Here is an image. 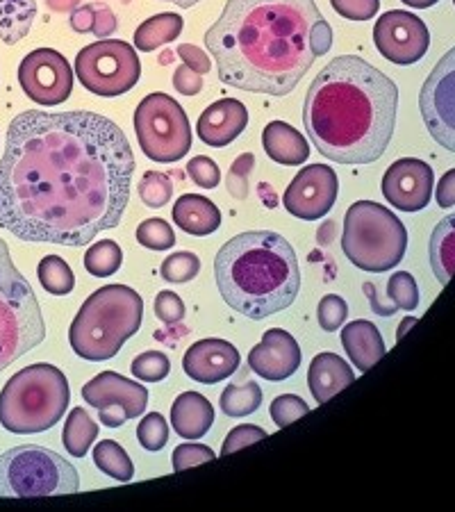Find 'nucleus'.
<instances>
[{
    "instance_id": "1",
    "label": "nucleus",
    "mask_w": 455,
    "mask_h": 512,
    "mask_svg": "<svg viewBox=\"0 0 455 512\" xmlns=\"http://www.w3.org/2000/svg\"><path fill=\"white\" fill-rule=\"evenodd\" d=\"M132 176L126 132L103 114L23 112L0 158V228L78 249L121 224Z\"/></svg>"
},
{
    "instance_id": "2",
    "label": "nucleus",
    "mask_w": 455,
    "mask_h": 512,
    "mask_svg": "<svg viewBox=\"0 0 455 512\" xmlns=\"http://www.w3.org/2000/svg\"><path fill=\"white\" fill-rule=\"evenodd\" d=\"M205 46L223 85L287 96L333 48V28L314 0H228Z\"/></svg>"
},
{
    "instance_id": "3",
    "label": "nucleus",
    "mask_w": 455,
    "mask_h": 512,
    "mask_svg": "<svg viewBox=\"0 0 455 512\" xmlns=\"http://www.w3.org/2000/svg\"><path fill=\"white\" fill-rule=\"evenodd\" d=\"M399 110L396 82L362 60H330L305 94L303 126L312 146L337 164H371L390 146Z\"/></svg>"
},
{
    "instance_id": "4",
    "label": "nucleus",
    "mask_w": 455,
    "mask_h": 512,
    "mask_svg": "<svg viewBox=\"0 0 455 512\" xmlns=\"http://www.w3.org/2000/svg\"><path fill=\"white\" fill-rule=\"evenodd\" d=\"M214 278L223 301L253 321L287 310L301 292L294 246L271 230L230 237L214 258Z\"/></svg>"
},
{
    "instance_id": "5",
    "label": "nucleus",
    "mask_w": 455,
    "mask_h": 512,
    "mask_svg": "<svg viewBox=\"0 0 455 512\" xmlns=\"http://www.w3.org/2000/svg\"><path fill=\"white\" fill-rule=\"evenodd\" d=\"M144 319V301L128 285H105L82 303L69 328L71 349L82 360H112Z\"/></svg>"
},
{
    "instance_id": "6",
    "label": "nucleus",
    "mask_w": 455,
    "mask_h": 512,
    "mask_svg": "<svg viewBox=\"0 0 455 512\" xmlns=\"http://www.w3.org/2000/svg\"><path fill=\"white\" fill-rule=\"evenodd\" d=\"M71 403L64 371L48 362L23 367L0 392V426L14 435H35L53 428Z\"/></svg>"
},
{
    "instance_id": "7",
    "label": "nucleus",
    "mask_w": 455,
    "mask_h": 512,
    "mask_svg": "<svg viewBox=\"0 0 455 512\" xmlns=\"http://www.w3.org/2000/svg\"><path fill=\"white\" fill-rule=\"evenodd\" d=\"M408 230L396 214L374 201H358L346 210L342 251L367 274H385L403 260Z\"/></svg>"
},
{
    "instance_id": "8",
    "label": "nucleus",
    "mask_w": 455,
    "mask_h": 512,
    "mask_svg": "<svg viewBox=\"0 0 455 512\" xmlns=\"http://www.w3.org/2000/svg\"><path fill=\"white\" fill-rule=\"evenodd\" d=\"M46 340V321L35 289L14 267L10 246L0 237V374Z\"/></svg>"
},
{
    "instance_id": "9",
    "label": "nucleus",
    "mask_w": 455,
    "mask_h": 512,
    "mask_svg": "<svg viewBox=\"0 0 455 512\" xmlns=\"http://www.w3.org/2000/svg\"><path fill=\"white\" fill-rule=\"evenodd\" d=\"M80 490L78 469L60 453L21 444L0 453V499H39Z\"/></svg>"
},
{
    "instance_id": "10",
    "label": "nucleus",
    "mask_w": 455,
    "mask_h": 512,
    "mask_svg": "<svg viewBox=\"0 0 455 512\" xmlns=\"http://www.w3.org/2000/svg\"><path fill=\"white\" fill-rule=\"evenodd\" d=\"M135 132L148 160L171 164L185 158L192 148V126L182 105L169 94H148L135 110Z\"/></svg>"
},
{
    "instance_id": "11",
    "label": "nucleus",
    "mask_w": 455,
    "mask_h": 512,
    "mask_svg": "<svg viewBox=\"0 0 455 512\" xmlns=\"http://www.w3.org/2000/svg\"><path fill=\"white\" fill-rule=\"evenodd\" d=\"M76 76L87 92L114 98L128 94L142 78V62L135 48L121 39H98L76 57Z\"/></svg>"
},
{
    "instance_id": "12",
    "label": "nucleus",
    "mask_w": 455,
    "mask_h": 512,
    "mask_svg": "<svg viewBox=\"0 0 455 512\" xmlns=\"http://www.w3.org/2000/svg\"><path fill=\"white\" fill-rule=\"evenodd\" d=\"M419 110L430 137L455 153V48L430 71L419 94Z\"/></svg>"
},
{
    "instance_id": "13",
    "label": "nucleus",
    "mask_w": 455,
    "mask_h": 512,
    "mask_svg": "<svg viewBox=\"0 0 455 512\" xmlns=\"http://www.w3.org/2000/svg\"><path fill=\"white\" fill-rule=\"evenodd\" d=\"M82 399L87 406L98 410V419L103 421V426L119 428L128 419L144 415L148 390L142 383L130 381L117 371H103L82 387Z\"/></svg>"
},
{
    "instance_id": "14",
    "label": "nucleus",
    "mask_w": 455,
    "mask_h": 512,
    "mask_svg": "<svg viewBox=\"0 0 455 512\" xmlns=\"http://www.w3.org/2000/svg\"><path fill=\"white\" fill-rule=\"evenodd\" d=\"M19 85L30 101L55 107L73 92V71L62 53L53 48H37L19 64Z\"/></svg>"
},
{
    "instance_id": "15",
    "label": "nucleus",
    "mask_w": 455,
    "mask_h": 512,
    "mask_svg": "<svg viewBox=\"0 0 455 512\" xmlns=\"http://www.w3.org/2000/svg\"><path fill=\"white\" fill-rule=\"evenodd\" d=\"M374 44L387 62L410 66L424 60L430 48V32L417 14L392 10L376 21Z\"/></svg>"
},
{
    "instance_id": "16",
    "label": "nucleus",
    "mask_w": 455,
    "mask_h": 512,
    "mask_svg": "<svg viewBox=\"0 0 455 512\" xmlns=\"http://www.w3.org/2000/svg\"><path fill=\"white\" fill-rule=\"evenodd\" d=\"M339 194V180L328 164H308L296 173L285 189L283 205L301 221H319L333 210Z\"/></svg>"
},
{
    "instance_id": "17",
    "label": "nucleus",
    "mask_w": 455,
    "mask_h": 512,
    "mask_svg": "<svg viewBox=\"0 0 455 512\" xmlns=\"http://www.w3.org/2000/svg\"><path fill=\"white\" fill-rule=\"evenodd\" d=\"M385 201L401 212H419L433 198L435 173L430 164L417 158H401L385 171L383 183Z\"/></svg>"
},
{
    "instance_id": "18",
    "label": "nucleus",
    "mask_w": 455,
    "mask_h": 512,
    "mask_svg": "<svg viewBox=\"0 0 455 512\" xmlns=\"http://www.w3.org/2000/svg\"><path fill=\"white\" fill-rule=\"evenodd\" d=\"M301 360L303 353L299 342L283 328L267 330L260 344L253 346L248 353V367L271 383H280L294 376L301 367Z\"/></svg>"
},
{
    "instance_id": "19",
    "label": "nucleus",
    "mask_w": 455,
    "mask_h": 512,
    "mask_svg": "<svg viewBox=\"0 0 455 512\" xmlns=\"http://www.w3.org/2000/svg\"><path fill=\"white\" fill-rule=\"evenodd\" d=\"M239 351L226 340H201L189 346L185 358H182V369L192 378L194 383L214 385L230 378L239 367Z\"/></svg>"
},
{
    "instance_id": "20",
    "label": "nucleus",
    "mask_w": 455,
    "mask_h": 512,
    "mask_svg": "<svg viewBox=\"0 0 455 512\" xmlns=\"http://www.w3.org/2000/svg\"><path fill=\"white\" fill-rule=\"evenodd\" d=\"M248 126V110L237 98H221V101L205 107L196 123V135L205 146L223 148L242 135Z\"/></svg>"
},
{
    "instance_id": "21",
    "label": "nucleus",
    "mask_w": 455,
    "mask_h": 512,
    "mask_svg": "<svg viewBox=\"0 0 455 512\" xmlns=\"http://www.w3.org/2000/svg\"><path fill=\"white\" fill-rule=\"evenodd\" d=\"M355 381V371L349 362L339 358L337 353H319L314 355L312 365L308 369V387L314 396V401L326 403L333 399L337 392L349 387Z\"/></svg>"
},
{
    "instance_id": "22",
    "label": "nucleus",
    "mask_w": 455,
    "mask_h": 512,
    "mask_svg": "<svg viewBox=\"0 0 455 512\" xmlns=\"http://www.w3.org/2000/svg\"><path fill=\"white\" fill-rule=\"evenodd\" d=\"M262 148L273 162L285 167H301L310 158L308 139L285 121L267 123V128L262 130Z\"/></svg>"
},
{
    "instance_id": "23",
    "label": "nucleus",
    "mask_w": 455,
    "mask_h": 512,
    "mask_svg": "<svg viewBox=\"0 0 455 512\" xmlns=\"http://www.w3.org/2000/svg\"><path fill=\"white\" fill-rule=\"evenodd\" d=\"M171 426L185 440H198L214 426L212 403L198 392H182L171 406Z\"/></svg>"
},
{
    "instance_id": "24",
    "label": "nucleus",
    "mask_w": 455,
    "mask_h": 512,
    "mask_svg": "<svg viewBox=\"0 0 455 512\" xmlns=\"http://www.w3.org/2000/svg\"><path fill=\"white\" fill-rule=\"evenodd\" d=\"M342 346L362 374L374 367L387 351L380 330L367 319H358L342 326Z\"/></svg>"
},
{
    "instance_id": "25",
    "label": "nucleus",
    "mask_w": 455,
    "mask_h": 512,
    "mask_svg": "<svg viewBox=\"0 0 455 512\" xmlns=\"http://www.w3.org/2000/svg\"><path fill=\"white\" fill-rule=\"evenodd\" d=\"M173 221L187 235L205 237L217 233L221 226V212L210 198L198 194H182L173 205Z\"/></svg>"
},
{
    "instance_id": "26",
    "label": "nucleus",
    "mask_w": 455,
    "mask_h": 512,
    "mask_svg": "<svg viewBox=\"0 0 455 512\" xmlns=\"http://www.w3.org/2000/svg\"><path fill=\"white\" fill-rule=\"evenodd\" d=\"M428 255L435 278L440 280V285H449L455 274V214H449L435 226L430 235Z\"/></svg>"
},
{
    "instance_id": "27",
    "label": "nucleus",
    "mask_w": 455,
    "mask_h": 512,
    "mask_svg": "<svg viewBox=\"0 0 455 512\" xmlns=\"http://www.w3.org/2000/svg\"><path fill=\"white\" fill-rule=\"evenodd\" d=\"M37 19V0H0V39L14 46L28 37Z\"/></svg>"
},
{
    "instance_id": "28",
    "label": "nucleus",
    "mask_w": 455,
    "mask_h": 512,
    "mask_svg": "<svg viewBox=\"0 0 455 512\" xmlns=\"http://www.w3.org/2000/svg\"><path fill=\"white\" fill-rule=\"evenodd\" d=\"M182 28H185V21L176 12H162L157 16L146 19L142 26L135 30V46L142 53H151L157 46H164L180 37Z\"/></svg>"
},
{
    "instance_id": "29",
    "label": "nucleus",
    "mask_w": 455,
    "mask_h": 512,
    "mask_svg": "<svg viewBox=\"0 0 455 512\" xmlns=\"http://www.w3.org/2000/svg\"><path fill=\"white\" fill-rule=\"evenodd\" d=\"M98 437V424L87 415L85 408H73L66 417L64 431H62V442L66 447V453L73 458H85L91 444L96 442Z\"/></svg>"
},
{
    "instance_id": "30",
    "label": "nucleus",
    "mask_w": 455,
    "mask_h": 512,
    "mask_svg": "<svg viewBox=\"0 0 455 512\" xmlns=\"http://www.w3.org/2000/svg\"><path fill=\"white\" fill-rule=\"evenodd\" d=\"M94 465L101 469L103 474H107L119 483H128L132 481V476H135V465H132L128 451L114 440H103L96 444Z\"/></svg>"
},
{
    "instance_id": "31",
    "label": "nucleus",
    "mask_w": 455,
    "mask_h": 512,
    "mask_svg": "<svg viewBox=\"0 0 455 512\" xmlns=\"http://www.w3.org/2000/svg\"><path fill=\"white\" fill-rule=\"evenodd\" d=\"M262 406V390L258 383L248 381L244 385H228L221 392V410L230 419H242L253 415Z\"/></svg>"
},
{
    "instance_id": "32",
    "label": "nucleus",
    "mask_w": 455,
    "mask_h": 512,
    "mask_svg": "<svg viewBox=\"0 0 455 512\" xmlns=\"http://www.w3.org/2000/svg\"><path fill=\"white\" fill-rule=\"evenodd\" d=\"M37 276L41 287L53 296H66L73 292V287H76V276H73L71 267L66 264V260L60 258V255H46V258H41Z\"/></svg>"
},
{
    "instance_id": "33",
    "label": "nucleus",
    "mask_w": 455,
    "mask_h": 512,
    "mask_svg": "<svg viewBox=\"0 0 455 512\" xmlns=\"http://www.w3.org/2000/svg\"><path fill=\"white\" fill-rule=\"evenodd\" d=\"M85 269L91 276L107 278L114 276L123 264V251L114 239H103V242L91 244L85 253Z\"/></svg>"
},
{
    "instance_id": "34",
    "label": "nucleus",
    "mask_w": 455,
    "mask_h": 512,
    "mask_svg": "<svg viewBox=\"0 0 455 512\" xmlns=\"http://www.w3.org/2000/svg\"><path fill=\"white\" fill-rule=\"evenodd\" d=\"M387 299H390L392 312L417 310V305H419L417 280L412 278V274H408V271L392 274L390 280H387Z\"/></svg>"
},
{
    "instance_id": "35",
    "label": "nucleus",
    "mask_w": 455,
    "mask_h": 512,
    "mask_svg": "<svg viewBox=\"0 0 455 512\" xmlns=\"http://www.w3.org/2000/svg\"><path fill=\"white\" fill-rule=\"evenodd\" d=\"M173 196V183L167 173L146 171L139 183V198L146 208H164Z\"/></svg>"
},
{
    "instance_id": "36",
    "label": "nucleus",
    "mask_w": 455,
    "mask_h": 512,
    "mask_svg": "<svg viewBox=\"0 0 455 512\" xmlns=\"http://www.w3.org/2000/svg\"><path fill=\"white\" fill-rule=\"evenodd\" d=\"M137 242L151 251H169L176 246L173 228L164 219H146L137 228Z\"/></svg>"
},
{
    "instance_id": "37",
    "label": "nucleus",
    "mask_w": 455,
    "mask_h": 512,
    "mask_svg": "<svg viewBox=\"0 0 455 512\" xmlns=\"http://www.w3.org/2000/svg\"><path fill=\"white\" fill-rule=\"evenodd\" d=\"M132 376L142 383H160L169 376L171 362L162 351H146L132 360Z\"/></svg>"
},
{
    "instance_id": "38",
    "label": "nucleus",
    "mask_w": 455,
    "mask_h": 512,
    "mask_svg": "<svg viewBox=\"0 0 455 512\" xmlns=\"http://www.w3.org/2000/svg\"><path fill=\"white\" fill-rule=\"evenodd\" d=\"M198 271H201V260H198V255L189 251L169 255L160 267L162 278L167 280V283H176V285L194 280L198 276Z\"/></svg>"
},
{
    "instance_id": "39",
    "label": "nucleus",
    "mask_w": 455,
    "mask_h": 512,
    "mask_svg": "<svg viewBox=\"0 0 455 512\" xmlns=\"http://www.w3.org/2000/svg\"><path fill=\"white\" fill-rule=\"evenodd\" d=\"M137 440L146 451H162L169 442V424L160 412H151L146 415L137 426Z\"/></svg>"
},
{
    "instance_id": "40",
    "label": "nucleus",
    "mask_w": 455,
    "mask_h": 512,
    "mask_svg": "<svg viewBox=\"0 0 455 512\" xmlns=\"http://www.w3.org/2000/svg\"><path fill=\"white\" fill-rule=\"evenodd\" d=\"M269 412H271V419L276 421V426L278 428H285L289 424H294L296 419H301L303 415H308L310 406L301 399V396L283 394V396H278V399L271 403Z\"/></svg>"
},
{
    "instance_id": "41",
    "label": "nucleus",
    "mask_w": 455,
    "mask_h": 512,
    "mask_svg": "<svg viewBox=\"0 0 455 512\" xmlns=\"http://www.w3.org/2000/svg\"><path fill=\"white\" fill-rule=\"evenodd\" d=\"M317 317H319V326L324 328L326 333H335V330L344 326L346 317H349V305H346L342 296L326 294L319 303Z\"/></svg>"
},
{
    "instance_id": "42",
    "label": "nucleus",
    "mask_w": 455,
    "mask_h": 512,
    "mask_svg": "<svg viewBox=\"0 0 455 512\" xmlns=\"http://www.w3.org/2000/svg\"><path fill=\"white\" fill-rule=\"evenodd\" d=\"M217 458V453H214L210 447H205V444H198L194 440L192 442H185L176 447L171 456V465L176 472H185V469H192L196 465H203V462H212Z\"/></svg>"
},
{
    "instance_id": "43",
    "label": "nucleus",
    "mask_w": 455,
    "mask_h": 512,
    "mask_svg": "<svg viewBox=\"0 0 455 512\" xmlns=\"http://www.w3.org/2000/svg\"><path fill=\"white\" fill-rule=\"evenodd\" d=\"M253 167H255V155L253 153H242L228 171L226 187H228L230 196H235L237 201H244V198L248 196V176H251Z\"/></svg>"
},
{
    "instance_id": "44",
    "label": "nucleus",
    "mask_w": 455,
    "mask_h": 512,
    "mask_svg": "<svg viewBox=\"0 0 455 512\" xmlns=\"http://www.w3.org/2000/svg\"><path fill=\"white\" fill-rule=\"evenodd\" d=\"M187 173H189V178H192L194 183L203 189H214L221 183L219 164L212 158H208V155H196V158L189 160Z\"/></svg>"
},
{
    "instance_id": "45",
    "label": "nucleus",
    "mask_w": 455,
    "mask_h": 512,
    "mask_svg": "<svg viewBox=\"0 0 455 512\" xmlns=\"http://www.w3.org/2000/svg\"><path fill=\"white\" fill-rule=\"evenodd\" d=\"M333 10L349 21H369L380 10V0H330Z\"/></svg>"
},
{
    "instance_id": "46",
    "label": "nucleus",
    "mask_w": 455,
    "mask_h": 512,
    "mask_svg": "<svg viewBox=\"0 0 455 512\" xmlns=\"http://www.w3.org/2000/svg\"><path fill=\"white\" fill-rule=\"evenodd\" d=\"M264 437H267V431H264V428H260V426H255V424L235 426L233 431L226 435V440H223L221 453H223V456H230V453L244 449V447H248V444L260 442V440H264Z\"/></svg>"
},
{
    "instance_id": "47",
    "label": "nucleus",
    "mask_w": 455,
    "mask_h": 512,
    "mask_svg": "<svg viewBox=\"0 0 455 512\" xmlns=\"http://www.w3.org/2000/svg\"><path fill=\"white\" fill-rule=\"evenodd\" d=\"M155 317L167 326L178 324V321H182V317H185V303H182V299L176 292L164 289V292L157 294L155 299Z\"/></svg>"
},
{
    "instance_id": "48",
    "label": "nucleus",
    "mask_w": 455,
    "mask_h": 512,
    "mask_svg": "<svg viewBox=\"0 0 455 512\" xmlns=\"http://www.w3.org/2000/svg\"><path fill=\"white\" fill-rule=\"evenodd\" d=\"M173 87H176V92L182 96H196L201 94L203 89V76L194 69H189L187 64H182L178 66L176 73H173Z\"/></svg>"
},
{
    "instance_id": "49",
    "label": "nucleus",
    "mask_w": 455,
    "mask_h": 512,
    "mask_svg": "<svg viewBox=\"0 0 455 512\" xmlns=\"http://www.w3.org/2000/svg\"><path fill=\"white\" fill-rule=\"evenodd\" d=\"M91 5H94V26H91L94 37H98V39L112 37L119 28L117 16H114L110 7L103 5V3H91Z\"/></svg>"
},
{
    "instance_id": "50",
    "label": "nucleus",
    "mask_w": 455,
    "mask_h": 512,
    "mask_svg": "<svg viewBox=\"0 0 455 512\" xmlns=\"http://www.w3.org/2000/svg\"><path fill=\"white\" fill-rule=\"evenodd\" d=\"M176 53H178L180 60L189 66V69L201 73V76H203V73H210L212 60H210V55H205L201 51V48H196L192 44H180Z\"/></svg>"
},
{
    "instance_id": "51",
    "label": "nucleus",
    "mask_w": 455,
    "mask_h": 512,
    "mask_svg": "<svg viewBox=\"0 0 455 512\" xmlns=\"http://www.w3.org/2000/svg\"><path fill=\"white\" fill-rule=\"evenodd\" d=\"M435 198H437V205L440 208H453L455 205V169L446 171L444 176L440 178V183H437V192H435Z\"/></svg>"
},
{
    "instance_id": "52",
    "label": "nucleus",
    "mask_w": 455,
    "mask_h": 512,
    "mask_svg": "<svg viewBox=\"0 0 455 512\" xmlns=\"http://www.w3.org/2000/svg\"><path fill=\"white\" fill-rule=\"evenodd\" d=\"M71 28L85 35V32H91V26H94V5H80L78 10L71 12Z\"/></svg>"
},
{
    "instance_id": "53",
    "label": "nucleus",
    "mask_w": 455,
    "mask_h": 512,
    "mask_svg": "<svg viewBox=\"0 0 455 512\" xmlns=\"http://www.w3.org/2000/svg\"><path fill=\"white\" fill-rule=\"evenodd\" d=\"M48 10H53L57 14H66V12H73L78 10V7L82 5V0H46Z\"/></svg>"
},
{
    "instance_id": "54",
    "label": "nucleus",
    "mask_w": 455,
    "mask_h": 512,
    "mask_svg": "<svg viewBox=\"0 0 455 512\" xmlns=\"http://www.w3.org/2000/svg\"><path fill=\"white\" fill-rule=\"evenodd\" d=\"M401 3L415 7V10H428V7H433L435 3H440V0H401Z\"/></svg>"
},
{
    "instance_id": "55",
    "label": "nucleus",
    "mask_w": 455,
    "mask_h": 512,
    "mask_svg": "<svg viewBox=\"0 0 455 512\" xmlns=\"http://www.w3.org/2000/svg\"><path fill=\"white\" fill-rule=\"evenodd\" d=\"M417 324V319L415 317H408V319H403V324L399 326V330H396V340H401V337L408 333V330Z\"/></svg>"
},
{
    "instance_id": "56",
    "label": "nucleus",
    "mask_w": 455,
    "mask_h": 512,
    "mask_svg": "<svg viewBox=\"0 0 455 512\" xmlns=\"http://www.w3.org/2000/svg\"><path fill=\"white\" fill-rule=\"evenodd\" d=\"M162 3H173V5H178L180 10H189V7L201 3V0H162Z\"/></svg>"
},
{
    "instance_id": "57",
    "label": "nucleus",
    "mask_w": 455,
    "mask_h": 512,
    "mask_svg": "<svg viewBox=\"0 0 455 512\" xmlns=\"http://www.w3.org/2000/svg\"><path fill=\"white\" fill-rule=\"evenodd\" d=\"M453 5H455V0H453Z\"/></svg>"
}]
</instances>
